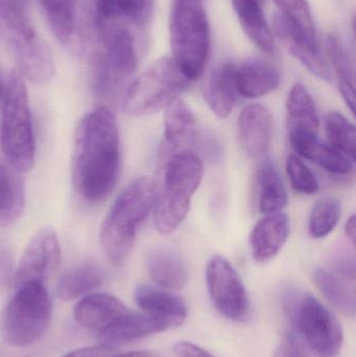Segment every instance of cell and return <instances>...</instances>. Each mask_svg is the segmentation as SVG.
I'll list each match as a JSON object with an SVG mask.
<instances>
[{
    "label": "cell",
    "instance_id": "d6a6232c",
    "mask_svg": "<svg viewBox=\"0 0 356 357\" xmlns=\"http://www.w3.org/2000/svg\"><path fill=\"white\" fill-rule=\"evenodd\" d=\"M342 213L341 202L336 197H325L314 205L309 214V231L314 238H323L334 231Z\"/></svg>",
    "mask_w": 356,
    "mask_h": 357
},
{
    "label": "cell",
    "instance_id": "ffe728a7",
    "mask_svg": "<svg viewBox=\"0 0 356 357\" xmlns=\"http://www.w3.org/2000/svg\"><path fill=\"white\" fill-rule=\"evenodd\" d=\"M279 84V70L261 59L245 61L235 68L236 90L242 98H258L267 96Z\"/></svg>",
    "mask_w": 356,
    "mask_h": 357
},
{
    "label": "cell",
    "instance_id": "7bdbcfd3",
    "mask_svg": "<svg viewBox=\"0 0 356 357\" xmlns=\"http://www.w3.org/2000/svg\"><path fill=\"white\" fill-rule=\"evenodd\" d=\"M261 1H263V0H261Z\"/></svg>",
    "mask_w": 356,
    "mask_h": 357
},
{
    "label": "cell",
    "instance_id": "d4e9b609",
    "mask_svg": "<svg viewBox=\"0 0 356 357\" xmlns=\"http://www.w3.org/2000/svg\"><path fill=\"white\" fill-rule=\"evenodd\" d=\"M161 333L156 323L144 312L127 310L114 323L98 333L102 345L115 348L117 345L131 343L154 333Z\"/></svg>",
    "mask_w": 356,
    "mask_h": 357
},
{
    "label": "cell",
    "instance_id": "9a60e30c",
    "mask_svg": "<svg viewBox=\"0 0 356 357\" xmlns=\"http://www.w3.org/2000/svg\"><path fill=\"white\" fill-rule=\"evenodd\" d=\"M290 142L299 156L317 165L334 175H348L353 171V162L346 155L330 144L322 142L317 132L304 129L290 130Z\"/></svg>",
    "mask_w": 356,
    "mask_h": 357
},
{
    "label": "cell",
    "instance_id": "44dd1931",
    "mask_svg": "<svg viewBox=\"0 0 356 357\" xmlns=\"http://www.w3.org/2000/svg\"><path fill=\"white\" fill-rule=\"evenodd\" d=\"M235 68L232 63L225 62L212 69L204 86V98L213 114L227 119L235 106L238 90Z\"/></svg>",
    "mask_w": 356,
    "mask_h": 357
},
{
    "label": "cell",
    "instance_id": "4fadbf2b",
    "mask_svg": "<svg viewBox=\"0 0 356 357\" xmlns=\"http://www.w3.org/2000/svg\"><path fill=\"white\" fill-rule=\"evenodd\" d=\"M279 10L274 29L279 39L290 40L313 50H321L311 6L307 0H273Z\"/></svg>",
    "mask_w": 356,
    "mask_h": 357
},
{
    "label": "cell",
    "instance_id": "e0dca14e",
    "mask_svg": "<svg viewBox=\"0 0 356 357\" xmlns=\"http://www.w3.org/2000/svg\"><path fill=\"white\" fill-rule=\"evenodd\" d=\"M56 39L81 54L79 0H38Z\"/></svg>",
    "mask_w": 356,
    "mask_h": 357
},
{
    "label": "cell",
    "instance_id": "60d3db41",
    "mask_svg": "<svg viewBox=\"0 0 356 357\" xmlns=\"http://www.w3.org/2000/svg\"><path fill=\"white\" fill-rule=\"evenodd\" d=\"M113 357H164L160 356L159 354H156V352L152 351H135V352H130V354H118Z\"/></svg>",
    "mask_w": 356,
    "mask_h": 357
},
{
    "label": "cell",
    "instance_id": "9c48e42d",
    "mask_svg": "<svg viewBox=\"0 0 356 357\" xmlns=\"http://www.w3.org/2000/svg\"><path fill=\"white\" fill-rule=\"evenodd\" d=\"M190 83L173 59H159L132 82L123 96V111L133 117L160 112L179 100Z\"/></svg>",
    "mask_w": 356,
    "mask_h": 357
},
{
    "label": "cell",
    "instance_id": "5bb4252c",
    "mask_svg": "<svg viewBox=\"0 0 356 357\" xmlns=\"http://www.w3.org/2000/svg\"><path fill=\"white\" fill-rule=\"evenodd\" d=\"M135 301L160 331L180 326L187 317V307L182 298L160 287L139 285L135 291Z\"/></svg>",
    "mask_w": 356,
    "mask_h": 357
},
{
    "label": "cell",
    "instance_id": "7c38bea8",
    "mask_svg": "<svg viewBox=\"0 0 356 357\" xmlns=\"http://www.w3.org/2000/svg\"><path fill=\"white\" fill-rule=\"evenodd\" d=\"M61 247L56 231L40 229L25 247L15 273L17 287L27 282H45L58 268Z\"/></svg>",
    "mask_w": 356,
    "mask_h": 357
},
{
    "label": "cell",
    "instance_id": "f1b7e54d",
    "mask_svg": "<svg viewBox=\"0 0 356 357\" xmlns=\"http://www.w3.org/2000/svg\"><path fill=\"white\" fill-rule=\"evenodd\" d=\"M326 48L336 73L339 90L351 112L355 111V71L353 61L336 35L328 36Z\"/></svg>",
    "mask_w": 356,
    "mask_h": 357
},
{
    "label": "cell",
    "instance_id": "ba28073f",
    "mask_svg": "<svg viewBox=\"0 0 356 357\" xmlns=\"http://www.w3.org/2000/svg\"><path fill=\"white\" fill-rule=\"evenodd\" d=\"M0 146L8 163L21 173L35 163L36 142L24 77L14 69L4 88L0 121Z\"/></svg>",
    "mask_w": 356,
    "mask_h": 357
},
{
    "label": "cell",
    "instance_id": "4dcf8cb0",
    "mask_svg": "<svg viewBox=\"0 0 356 357\" xmlns=\"http://www.w3.org/2000/svg\"><path fill=\"white\" fill-rule=\"evenodd\" d=\"M314 281L324 297L345 316L355 318V294L342 279L322 268L314 271Z\"/></svg>",
    "mask_w": 356,
    "mask_h": 357
},
{
    "label": "cell",
    "instance_id": "484cf974",
    "mask_svg": "<svg viewBox=\"0 0 356 357\" xmlns=\"http://www.w3.org/2000/svg\"><path fill=\"white\" fill-rule=\"evenodd\" d=\"M263 3L261 0H232L236 16L247 37L261 52L273 54L275 43Z\"/></svg>",
    "mask_w": 356,
    "mask_h": 357
},
{
    "label": "cell",
    "instance_id": "277c9868",
    "mask_svg": "<svg viewBox=\"0 0 356 357\" xmlns=\"http://www.w3.org/2000/svg\"><path fill=\"white\" fill-rule=\"evenodd\" d=\"M0 39L12 50L18 71L36 85H45L56 73L48 44L36 31L23 0H0Z\"/></svg>",
    "mask_w": 356,
    "mask_h": 357
},
{
    "label": "cell",
    "instance_id": "2e32d148",
    "mask_svg": "<svg viewBox=\"0 0 356 357\" xmlns=\"http://www.w3.org/2000/svg\"><path fill=\"white\" fill-rule=\"evenodd\" d=\"M273 116L267 107L248 105L238 116V137L244 152L250 157L263 156L271 146Z\"/></svg>",
    "mask_w": 356,
    "mask_h": 357
},
{
    "label": "cell",
    "instance_id": "8d00e7d4",
    "mask_svg": "<svg viewBox=\"0 0 356 357\" xmlns=\"http://www.w3.org/2000/svg\"><path fill=\"white\" fill-rule=\"evenodd\" d=\"M115 348L109 346H98V347L84 348L67 354L63 357H113L116 356Z\"/></svg>",
    "mask_w": 356,
    "mask_h": 357
},
{
    "label": "cell",
    "instance_id": "b9f144b4",
    "mask_svg": "<svg viewBox=\"0 0 356 357\" xmlns=\"http://www.w3.org/2000/svg\"><path fill=\"white\" fill-rule=\"evenodd\" d=\"M4 88H6V85H3L1 77H0V108H1L2 100H3Z\"/></svg>",
    "mask_w": 356,
    "mask_h": 357
},
{
    "label": "cell",
    "instance_id": "e575fe53",
    "mask_svg": "<svg viewBox=\"0 0 356 357\" xmlns=\"http://www.w3.org/2000/svg\"><path fill=\"white\" fill-rule=\"evenodd\" d=\"M330 264L336 274L347 280H355V256L353 250L344 243L334 245L330 254Z\"/></svg>",
    "mask_w": 356,
    "mask_h": 357
},
{
    "label": "cell",
    "instance_id": "1f68e13d",
    "mask_svg": "<svg viewBox=\"0 0 356 357\" xmlns=\"http://www.w3.org/2000/svg\"><path fill=\"white\" fill-rule=\"evenodd\" d=\"M327 142L332 148L355 160L356 132L350 121L338 111H330L325 117Z\"/></svg>",
    "mask_w": 356,
    "mask_h": 357
},
{
    "label": "cell",
    "instance_id": "f35d334b",
    "mask_svg": "<svg viewBox=\"0 0 356 357\" xmlns=\"http://www.w3.org/2000/svg\"><path fill=\"white\" fill-rule=\"evenodd\" d=\"M274 357H303L299 354L298 350L286 340L284 344L276 350Z\"/></svg>",
    "mask_w": 356,
    "mask_h": 357
},
{
    "label": "cell",
    "instance_id": "52a82bcc",
    "mask_svg": "<svg viewBox=\"0 0 356 357\" xmlns=\"http://www.w3.org/2000/svg\"><path fill=\"white\" fill-rule=\"evenodd\" d=\"M173 61L189 82L200 79L210 56V25L203 0H173L169 14Z\"/></svg>",
    "mask_w": 356,
    "mask_h": 357
},
{
    "label": "cell",
    "instance_id": "7a4b0ae2",
    "mask_svg": "<svg viewBox=\"0 0 356 357\" xmlns=\"http://www.w3.org/2000/svg\"><path fill=\"white\" fill-rule=\"evenodd\" d=\"M284 310L291 329L286 340L303 357H336L344 342L342 326L334 314L311 294L290 289Z\"/></svg>",
    "mask_w": 356,
    "mask_h": 357
},
{
    "label": "cell",
    "instance_id": "ab89813d",
    "mask_svg": "<svg viewBox=\"0 0 356 357\" xmlns=\"http://www.w3.org/2000/svg\"><path fill=\"white\" fill-rule=\"evenodd\" d=\"M345 233L346 236L350 241L351 245H355L356 241V218L355 215H351L345 225Z\"/></svg>",
    "mask_w": 356,
    "mask_h": 357
},
{
    "label": "cell",
    "instance_id": "8992f818",
    "mask_svg": "<svg viewBox=\"0 0 356 357\" xmlns=\"http://www.w3.org/2000/svg\"><path fill=\"white\" fill-rule=\"evenodd\" d=\"M125 23L108 25L94 31L100 45L92 54L94 91L105 100L125 96L137 68L135 38Z\"/></svg>",
    "mask_w": 356,
    "mask_h": 357
},
{
    "label": "cell",
    "instance_id": "3957f363",
    "mask_svg": "<svg viewBox=\"0 0 356 357\" xmlns=\"http://www.w3.org/2000/svg\"><path fill=\"white\" fill-rule=\"evenodd\" d=\"M156 186L148 177L134 178L116 197L102 227L100 239L107 259L115 266L125 264L138 231L154 208Z\"/></svg>",
    "mask_w": 356,
    "mask_h": 357
},
{
    "label": "cell",
    "instance_id": "7402d4cb",
    "mask_svg": "<svg viewBox=\"0 0 356 357\" xmlns=\"http://www.w3.org/2000/svg\"><path fill=\"white\" fill-rule=\"evenodd\" d=\"M146 270L158 287L179 291L187 284L189 275L182 256L169 247H158L148 254Z\"/></svg>",
    "mask_w": 356,
    "mask_h": 357
},
{
    "label": "cell",
    "instance_id": "30bf717a",
    "mask_svg": "<svg viewBox=\"0 0 356 357\" xmlns=\"http://www.w3.org/2000/svg\"><path fill=\"white\" fill-rule=\"evenodd\" d=\"M52 320V301L42 282L18 285L1 322L4 341L14 347H27L39 341Z\"/></svg>",
    "mask_w": 356,
    "mask_h": 357
},
{
    "label": "cell",
    "instance_id": "d6986e66",
    "mask_svg": "<svg viewBox=\"0 0 356 357\" xmlns=\"http://www.w3.org/2000/svg\"><path fill=\"white\" fill-rule=\"evenodd\" d=\"M127 310L129 308L114 296L91 293L75 305L73 314L75 321L81 326L100 333Z\"/></svg>",
    "mask_w": 356,
    "mask_h": 357
},
{
    "label": "cell",
    "instance_id": "603a6c76",
    "mask_svg": "<svg viewBox=\"0 0 356 357\" xmlns=\"http://www.w3.org/2000/svg\"><path fill=\"white\" fill-rule=\"evenodd\" d=\"M196 119L189 107L181 98L167 107L164 119L163 154H175L188 150L196 139Z\"/></svg>",
    "mask_w": 356,
    "mask_h": 357
},
{
    "label": "cell",
    "instance_id": "5b68a950",
    "mask_svg": "<svg viewBox=\"0 0 356 357\" xmlns=\"http://www.w3.org/2000/svg\"><path fill=\"white\" fill-rule=\"evenodd\" d=\"M204 177V165L190 150L171 155L164 165L162 188L155 197L154 222L161 235L175 232L189 213L192 197Z\"/></svg>",
    "mask_w": 356,
    "mask_h": 357
},
{
    "label": "cell",
    "instance_id": "6da1fadb",
    "mask_svg": "<svg viewBox=\"0 0 356 357\" xmlns=\"http://www.w3.org/2000/svg\"><path fill=\"white\" fill-rule=\"evenodd\" d=\"M121 169V138L114 112L100 106L86 114L75 130L71 177L77 195L96 204L109 197Z\"/></svg>",
    "mask_w": 356,
    "mask_h": 357
},
{
    "label": "cell",
    "instance_id": "d590c367",
    "mask_svg": "<svg viewBox=\"0 0 356 357\" xmlns=\"http://www.w3.org/2000/svg\"><path fill=\"white\" fill-rule=\"evenodd\" d=\"M123 14L131 21H139L146 14L148 0H117Z\"/></svg>",
    "mask_w": 356,
    "mask_h": 357
},
{
    "label": "cell",
    "instance_id": "8fae6325",
    "mask_svg": "<svg viewBox=\"0 0 356 357\" xmlns=\"http://www.w3.org/2000/svg\"><path fill=\"white\" fill-rule=\"evenodd\" d=\"M206 281L213 305L226 318L245 320L249 314V299L240 275L229 260L215 255L206 268Z\"/></svg>",
    "mask_w": 356,
    "mask_h": 357
},
{
    "label": "cell",
    "instance_id": "ac0fdd59",
    "mask_svg": "<svg viewBox=\"0 0 356 357\" xmlns=\"http://www.w3.org/2000/svg\"><path fill=\"white\" fill-rule=\"evenodd\" d=\"M290 220L284 212L267 214L261 218L250 235L251 253L258 264L273 259L290 236Z\"/></svg>",
    "mask_w": 356,
    "mask_h": 357
},
{
    "label": "cell",
    "instance_id": "74e56055",
    "mask_svg": "<svg viewBox=\"0 0 356 357\" xmlns=\"http://www.w3.org/2000/svg\"><path fill=\"white\" fill-rule=\"evenodd\" d=\"M173 351L178 357H215L207 350L202 349L189 342H180L176 344Z\"/></svg>",
    "mask_w": 356,
    "mask_h": 357
},
{
    "label": "cell",
    "instance_id": "4316f807",
    "mask_svg": "<svg viewBox=\"0 0 356 357\" xmlns=\"http://www.w3.org/2000/svg\"><path fill=\"white\" fill-rule=\"evenodd\" d=\"M104 274L95 264H81L67 270L61 276L56 294L63 301H72L91 294L102 284Z\"/></svg>",
    "mask_w": 356,
    "mask_h": 357
},
{
    "label": "cell",
    "instance_id": "836d02e7",
    "mask_svg": "<svg viewBox=\"0 0 356 357\" xmlns=\"http://www.w3.org/2000/svg\"><path fill=\"white\" fill-rule=\"evenodd\" d=\"M286 173L295 190L303 195H314L320 189L319 182L309 167L295 155L286 160Z\"/></svg>",
    "mask_w": 356,
    "mask_h": 357
},
{
    "label": "cell",
    "instance_id": "cb8c5ba5",
    "mask_svg": "<svg viewBox=\"0 0 356 357\" xmlns=\"http://www.w3.org/2000/svg\"><path fill=\"white\" fill-rule=\"evenodd\" d=\"M25 206L22 173L0 157V228L12 226L20 218Z\"/></svg>",
    "mask_w": 356,
    "mask_h": 357
},
{
    "label": "cell",
    "instance_id": "83f0119b",
    "mask_svg": "<svg viewBox=\"0 0 356 357\" xmlns=\"http://www.w3.org/2000/svg\"><path fill=\"white\" fill-rule=\"evenodd\" d=\"M259 211L263 214L281 212L288 204V193L277 169L269 158L263 159L257 171Z\"/></svg>",
    "mask_w": 356,
    "mask_h": 357
},
{
    "label": "cell",
    "instance_id": "f546056e",
    "mask_svg": "<svg viewBox=\"0 0 356 357\" xmlns=\"http://www.w3.org/2000/svg\"><path fill=\"white\" fill-rule=\"evenodd\" d=\"M288 130L304 129L317 132L320 127L319 113L309 90L297 83L288 92L286 100Z\"/></svg>",
    "mask_w": 356,
    "mask_h": 357
}]
</instances>
